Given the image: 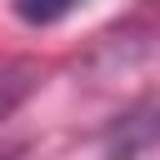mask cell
I'll use <instances>...</instances> for the list:
<instances>
[{
    "mask_svg": "<svg viewBox=\"0 0 160 160\" xmlns=\"http://www.w3.org/2000/svg\"><path fill=\"white\" fill-rule=\"evenodd\" d=\"M160 145V95L140 100L135 110H125L110 135H105V160H140L145 150Z\"/></svg>",
    "mask_w": 160,
    "mask_h": 160,
    "instance_id": "obj_1",
    "label": "cell"
},
{
    "mask_svg": "<svg viewBox=\"0 0 160 160\" xmlns=\"http://www.w3.org/2000/svg\"><path fill=\"white\" fill-rule=\"evenodd\" d=\"M0 160H25V155H0Z\"/></svg>",
    "mask_w": 160,
    "mask_h": 160,
    "instance_id": "obj_4",
    "label": "cell"
},
{
    "mask_svg": "<svg viewBox=\"0 0 160 160\" xmlns=\"http://www.w3.org/2000/svg\"><path fill=\"white\" fill-rule=\"evenodd\" d=\"M40 85V70L30 60H0V120L20 110V100Z\"/></svg>",
    "mask_w": 160,
    "mask_h": 160,
    "instance_id": "obj_2",
    "label": "cell"
},
{
    "mask_svg": "<svg viewBox=\"0 0 160 160\" xmlns=\"http://www.w3.org/2000/svg\"><path fill=\"white\" fill-rule=\"evenodd\" d=\"M85 0H15V15L25 20V25H60L65 15H75Z\"/></svg>",
    "mask_w": 160,
    "mask_h": 160,
    "instance_id": "obj_3",
    "label": "cell"
}]
</instances>
